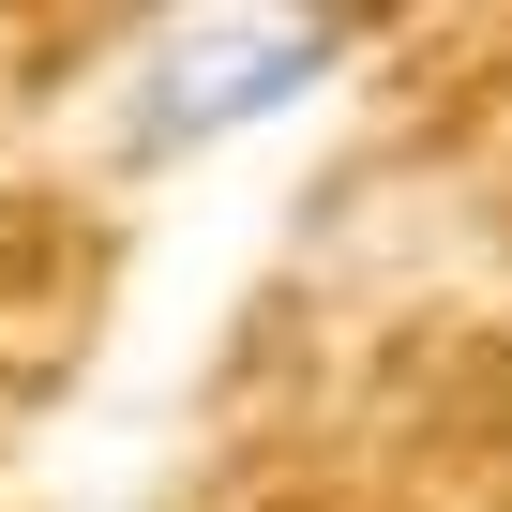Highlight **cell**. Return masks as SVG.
<instances>
[{"instance_id":"1","label":"cell","mask_w":512,"mask_h":512,"mask_svg":"<svg viewBox=\"0 0 512 512\" xmlns=\"http://www.w3.org/2000/svg\"><path fill=\"white\" fill-rule=\"evenodd\" d=\"M332 61H347V31H317V16H196V31H151L121 136H136L151 166H166V151H211V136H241V121L302 106Z\"/></svg>"}]
</instances>
